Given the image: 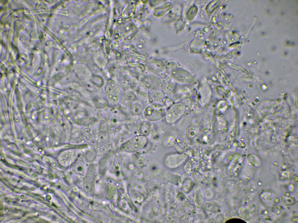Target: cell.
I'll list each match as a JSON object with an SVG mask.
<instances>
[{
  "label": "cell",
  "mask_w": 298,
  "mask_h": 223,
  "mask_svg": "<svg viewBox=\"0 0 298 223\" xmlns=\"http://www.w3.org/2000/svg\"><path fill=\"white\" fill-rule=\"evenodd\" d=\"M148 140L143 135L135 136L127 141L121 146V149L127 152L133 153L139 151L147 145Z\"/></svg>",
  "instance_id": "6da1fadb"
},
{
  "label": "cell",
  "mask_w": 298,
  "mask_h": 223,
  "mask_svg": "<svg viewBox=\"0 0 298 223\" xmlns=\"http://www.w3.org/2000/svg\"><path fill=\"white\" fill-rule=\"evenodd\" d=\"M185 111V107L183 104L178 102L172 104L165 112L166 121L169 124L175 123L181 118Z\"/></svg>",
  "instance_id": "7a4b0ae2"
},
{
  "label": "cell",
  "mask_w": 298,
  "mask_h": 223,
  "mask_svg": "<svg viewBox=\"0 0 298 223\" xmlns=\"http://www.w3.org/2000/svg\"><path fill=\"white\" fill-rule=\"evenodd\" d=\"M165 112L163 106L160 104H151L147 107L144 115L148 121L153 122L159 121L165 116Z\"/></svg>",
  "instance_id": "3957f363"
},
{
  "label": "cell",
  "mask_w": 298,
  "mask_h": 223,
  "mask_svg": "<svg viewBox=\"0 0 298 223\" xmlns=\"http://www.w3.org/2000/svg\"><path fill=\"white\" fill-rule=\"evenodd\" d=\"M107 98L109 102L117 105L120 102L122 96L121 90L118 85L112 80L108 81L105 88Z\"/></svg>",
  "instance_id": "277c9868"
},
{
  "label": "cell",
  "mask_w": 298,
  "mask_h": 223,
  "mask_svg": "<svg viewBox=\"0 0 298 223\" xmlns=\"http://www.w3.org/2000/svg\"><path fill=\"white\" fill-rule=\"evenodd\" d=\"M186 157V155L184 153L168 154L165 158V163L168 168H174L181 165L185 159Z\"/></svg>",
  "instance_id": "5b68a950"
},
{
  "label": "cell",
  "mask_w": 298,
  "mask_h": 223,
  "mask_svg": "<svg viewBox=\"0 0 298 223\" xmlns=\"http://www.w3.org/2000/svg\"><path fill=\"white\" fill-rule=\"evenodd\" d=\"M165 94L161 90L156 89L151 91L148 96V100L151 104H160L164 100Z\"/></svg>",
  "instance_id": "8992f818"
},
{
  "label": "cell",
  "mask_w": 298,
  "mask_h": 223,
  "mask_svg": "<svg viewBox=\"0 0 298 223\" xmlns=\"http://www.w3.org/2000/svg\"><path fill=\"white\" fill-rule=\"evenodd\" d=\"M175 85L171 81H167L162 84L161 86V90L164 94H171L175 90Z\"/></svg>",
  "instance_id": "52a82bcc"
},
{
  "label": "cell",
  "mask_w": 298,
  "mask_h": 223,
  "mask_svg": "<svg viewBox=\"0 0 298 223\" xmlns=\"http://www.w3.org/2000/svg\"><path fill=\"white\" fill-rule=\"evenodd\" d=\"M198 131V128L196 125L193 124L190 125L186 130L187 135L189 137L194 138L197 134Z\"/></svg>",
  "instance_id": "ba28073f"
},
{
  "label": "cell",
  "mask_w": 298,
  "mask_h": 223,
  "mask_svg": "<svg viewBox=\"0 0 298 223\" xmlns=\"http://www.w3.org/2000/svg\"><path fill=\"white\" fill-rule=\"evenodd\" d=\"M131 110L132 113L136 114H141L142 111L141 106L136 103L133 104L131 107Z\"/></svg>",
  "instance_id": "9c48e42d"
},
{
  "label": "cell",
  "mask_w": 298,
  "mask_h": 223,
  "mask_svg": "<svg viewBox=\"0 0 298 223\" xmlns=\"http://www.w3.org/2000/svg\"><path fill=\"white\" fill-rule=\"evenodd\" d=\"M245 222L243 220L239 218H232L227 220L226 222L229 223H240Z\"/></svg>",
  "instance_id": "30bf717a"
}]
</instances>
